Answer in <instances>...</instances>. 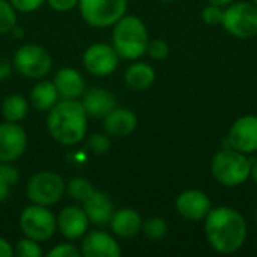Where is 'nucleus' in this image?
<instances>
[{
	"label": "nucleus",
	"mask_w": 257,
	"mask_h": 257,
	"mask_svg": "<svg viewBox=\"0 0 257 257\" xmlns=\"http://www.w3.org/2000/svg\"><path fill=\"white\" fill-rule=\"evenodd\" d=\"M247 221L232 206L212 208L205 218V236L209 247L220 254L239 251L247 241Z\"/></svg>",
	"instance_id": "nucleus-1"
},
{
	"label": "nucleus",
	"mask_w": 257,
	"mask_h": 257,
	"mask_svg": "<svg viewBox=\"0 0 257 257\" xmlns=\"http://www.w3.org/2000/svg\"><path fill=\"white\" fill-rule=\"evenodd\" d=\"M47 128L51 137L65 146L80 143L87 131V113L77 99H63L48 113Z\"/></svg>",
	"instance_id": "nucleus-2"
},
{
	"label": "nucleus",
	"mask_w": 257,
	"mask_h": 257,
	"mask_svg": "<svg viewBox=\"0 0 257 257\" xmlns=\"http://www.w3.org/2000/svg\"><path fill=\"white\" fill-rule=\"evenodd\" d=\"M149 35L145 23L136 15H123L113 29V47L119 57L134 60L146 53Z\"/></svg>",
	"instance_id": "nucleus-3"
},
{
	"label": "nucleus",
	"mask_w": 257,
	"mask_h": 257,
	"mask_svg": "<svg viewBox=\"0 0 257 257\" xmlns=\"http://www.w3.org/2000/svg\"><path fill=\"white\" fill-rule=\"evenodd\" d=\"M251 160L232 148L217 152L211 161V173L217 182L224 187H239L250 178Z\"/></svg>",
	"instance_id": "nucleus-4"
},
{
	"label": "nucleus",
	"mask_w": 257,
	"mask_h": 257,
	"mask_svg": "<svg viewBox=\"0 0 257 257\" xmlns=\"http://www.w3.org/2000/svg\"><path fill=\"white\" fill-rule=\"evenodd\" d=\"M223 27L239 39L257 36V6L253 2H233L224 8Z\"/></svg>",
	"instance_id": "nucleus-5"
},
{
	"label": "nucleus",
	"mask_w": 257,
	"mask_h": 257,
	"mask_svg": "<svg viewBox=\"0 0 257 257\" xmlns=\"http://www.w3.org/2000/svg\"><path fill=\"white\" fill-rule=\"evenodd\" d=\"M128 0H78L83 20L93 27L114 26L126 12Z\"/></svg>",
	"instance_id": "nucleus-6"
},
{
	"label": "nucleus",
	"mask_w": 257,
	"mask_h": 257,
	"mask_svg": "<svg viewBox=\"0 0 257 257\" xmlns=\"http://www.w3.org/2000/svg\"><path fill=\"white\" fill-rule=\"evenodd\" d=\"M20 229L24 236L42 242L54 235L57 229V220L54 218L53 212L47 209V206L33 203L21 212Z\"/></svg>",
	"instance_id": "nucleus-7"
},
{
	"label": "nucleus",
	"mask_w": 257,
	"mask_h": 257,
	"mask_svg": "<svg viewBox=\"0 0 257 257\" xmlns=\"http://www.w3.org/2000/svg\"><path fill=\"white\" fill-rule=\"evenodd\" d=\"M63 179L54 172H39L27 182V197L35 205L50 206L60 200L65 193Z\"/></svg>",
	"instance_id": "nucleus-8"
},
{
	"label": "nucleus",
	"mask_w": 257,
	"mask_h": 257,
	"mask_svg": "<svg viewBox=\"0 0 257 257\" xmlns=\"http://www.w3.org/2000/svg\"><path fill=\"white\" fill-rule=\"evenodd\" d=\"M51 56L48 50L36 44L21 45L14 54V68L27 78H41L51 69Z\"/></svg>",
	"instance_id": "nucleus-9"
},
{
	"label": "nucleus",
	"mask_w": 257,
	"mask_h": 257,
	"mask_svg": "<svg viewBox=\"0 0 257 257\" xmlns=\"http://www.w3.org/2000/svg\"><path fill=\"white\" fill-rule=\"evenodd\" d=\"M83 65L89 74L96 77H107L116 71L119 65V54L113 45L93 44L84 51Z\"/></svg>",
	"instance_id": "nucleus-10"
},
{
	"label": "nucleus",
	"mask_w": 257,
	"mask_h": 257,
	"mask_svg": "<svg viewBox=\"0 0 257 257\" xmlns=\"http://www.w3.org/2000/svg\"><path fill=\"white\" fill-rule=\"evenodd\" d=\"M227 146L245 155L257 152V116L247 114L232 123L227 134Z\"/></svg>",
	"instance_id": "nucleus-11"
},
{
	"label": "nucleus",
	"mask_w": 257,
	"mask_h": 257,
	"mask_svg": "<svg viewBox=\"0 0 257 257\" xmlns=\"http://www.w3.org/2000/svg\"><path fill=\"white\" fill-rule=\"evenodd\" d=\"M178 214L188 221H202L212 209L209 196L200 190H185L175 202Z\"/></svg>",
	"instance_id": "nucleus-12"
},
{
	"label": "nucleus",
	"mask_w": 257,
	"mask_h": 257,
	"mask_svg": "<svg viewBox=\"0 0 257 257\" xmlns=\"http://www.w3.org/2000/svg\"><path fill=\"white\" fill-rule=\"evenodd\" d=\"M27 148V134L17 122L0 125V161L11 163L18 160Z\"/></svg>",
	"instance_id": "nucleus-13"
},
{
	"label": "nucleus",
	"mask_w": 257,
	"mask_h": 257,
	"mask_svg": "<svg viewBox=\"0 0 257 257\" xmlns=\"http://www.w3.org/2000/svg\"><path fill=\"white\" fill-rule=\"evenodd\" d=\"M81 254L86 257H117L120 256V247L116 239L101 230L87 233L81 242Z\"/></svg>",
	"instance_id": "nucleus-14"
},
{
	"label": "nucleus",
	"mask_w": 257,
	"mask_h": 257,
	"mask_svg": "<svg viewBox=\"0 0 257 257\" xmlns=\"http://www.w3.org/2000/svg\"><path fill=\"white\" fill-rule=\"evenodd\" d=\"M89 218L84 209L78 206H66L60 211L57 217V227L60 233L66 239H78L81 238L89 226Z\"/></svg>",
	"instance_id": "nucleus-15"
},
{
	"label": "nucleus",
	"mask_w": 257,
	"mask_h": 257,
	"mask_svg": "<svg viewBox=\"0 0 257 257\" xmlns=\"http://www.w3.org/2000/svg\"><path fill=\"white\" fill-rule=\"evenodd\" d=\"M87 116L96 117V119H104L111 110L117 107L116 96L104 90L101 87H92L83 93V101H81Z\"/></svg>",
	"instance_id": "nucleus-16"
},
{
	"label": "nucleus",
	"mask_w": 257,
	"mask_h": 257,
	"mask_svg": "<svg viewBox=\"0 0 257 257\" xmlns=\"http://www.w3.org/2000/svg\"><path fill=\"white\" fill-rule=\"evenodd\" d=\"M83 203H84L83 209L90 223L96 226H105L110 223L114 214V205L105 193L95 190Z\"/></svg>",
	"instance_id": "nucleus-17"
},
{
	"label": "nucleus",
	"mask_w": 257,
	"mask_h": 257,
	"mask_svg": "<svg viewBox=\"0 0 257 257\" xmlns=\"http://www.w3.org/2000/svg\"><path fill=\"white\" fill-rule=\"evenodd\" d=\"M137 126V116L130 108L116 107L104 117V131L111 137H126Z\"/></svg>",
	"instance_id": "nucleus-18"
},
{
	"label": "nucleus",
	"mask_w": 257,
	"mask_h": 257,
	"mask_svg": "<svg viewBox=\"0 0 257 257\" xmlns=\"http://www.w3.org/2000/svg\"><path fill=\"white\" fill-rule=\"evenodd\" d=\"M53 83L63 99H78L84 93V80L74 68H62Z\"/></svg>",
	"instance_id": "nucleus-19"
},
{
	"label": "nucleus",
	"mask_w": 257,
	"mask_h": 257,
	"mask_svg": "<svg viewBox=\"0 0 257 257\" xmlns=\"http://www.w3.org/2000/svg\"><path fill=\"white\" fill-rule=\"evenodd\" d=\"M111 230L120 236V238H133L136 236L143 226V218L142 215L131 208H123L119 209L113 214L110 220Z\"/></svg>",
	"instance_id": "nucleus-20"
},
{
	"label": "nucleus",
	"mask_w": 257,
	"mask_h": 257,
	"mask_svg": "<svg viewBox=\"0 0 257 257\" xmlns=\"http://www.w3.org/2000/svg\"><path fill=\"white\" fill-rule=\"evenodd\" d=\"M155 81V69L145 63V62H136L131 66H128L125 72V83L133 90H146L149 89Z\"/></svg>",
	"instance_id": "nucleus-21"
},
{
	"label": "nucleus",
	"mask_w": 257,
	"mask_h": 257,
	"mask_svg": "<svg viewBox=\"0 0 257 257\" xmlns=\"http://www.w3.org/2000/svg\"><path fill=\"white\" fill-rule=\"evenodd\" d=\"M59 92L51 81H39L33 86L30 92V101L32 105L39 111H48L51 110L59 101Z\"/></svg>",
	"instance_id": "nucleus-22"
},
{
	"label": "nucleus",
	"mask_w": 257,
	"mask_h": 257,
	"mask_svg": "<svg viewBox=\"0 0 257 257\" xmlns=\"http://www.w3.org/2000/svg\"><path fill=\"white\" fill-rule=\"evenodd\" d=\"M29 102L21 95H9L2 102V114L8 122H20L27 116Z\"/></svg>",
	"instance_id": "nucleus-23"
},
{
	"label": "nucleus",
	"mask_w": 257,
	"mask_h": 257,
	"mask_svg": "<svg viewBox=\"0 0 257 257\" xmlns=\"http://www.w3.org/2000/svg\"><path fill=\"white\" fill-rule=\"evenodd\" d=\"M66 191L74 200L84 202L95 191V188H93V185H92V182L89 179H86V178H74V179H71L68 182Z\"/></svg>",
	"instance_id": "nucleus-24"
},
{
	"label": "nucleus",
	"mask_w": 257,
	"mask_h": 257,
	"mask_svg": "<svg viewBox=\"0 0 257 257\" xmlns=\"http://www.w3.org/2000/svg\"><path fill=\"white\" fill-rule=\"evenodd\" d=\"M142 230H143L146 238L158 241V239H163L167 235L169 226H167L164 218H161V217H151L146 221H143Z\"/></svg>",
	"instance_id": "nucleus-25"
},
{
	"label": "nucleus",
	"mask_w": 257,
	"mask_h": 257,
	"mask_svg": "<svg viewBox=\"0 0 257 257\" xmlns=\"http://www.w3.org/2000/svg\"><path fill=\"white\" fill-rule=\"evenodd\" d=\"M17 26L15 8L11 2L0 0V33H9Z\"/></svg>",
	"instance_id": "nucleus-26"
},
{
	"label": "nucleus",
	"mask_w": 257,
	"mask_h": 257,
	"mask_svg": "<svg viewBox=\"0 0 257 257\" xmlns=\"http://www.w3.org/2000/svg\"><path fill=\"white\" fill-rule=\"evenodd\" d=\"M15 254L18 257H41L44 254V251L38 245V241L30 239V238L26 236L24 239H20L17 242Z\"/></svg>",
	"instance_id": "nucleus-27"
},
{
	"label": "nucleus",
	"mask_w": 257,
	"mask_h": 257,
	"mask_svg": "<svg viewBox=\"0 0 257 257\" xmlns=\"http://www.w3.org/2000/svg\"><path fill=\"white\" fill-rule=\"evenodd\" d=\"M223 17H224V8L212 5V3L205 6L203 11H202V20L208 26H218V24H221L223 23Z\"/></svg>",
	"instance_id": "nucleus-28"
},
{
	"label": "nucleus",
	"mask_w": 257,
	"mask_h": 257,
	"mask_svg": "<svg viewBox=\"0 0 257 257\" xmlns=\"http://www.w3.org/2000/svg\"><path fill=\"white\" fill-rule=\"evenodd\" d=\"M146 53L155 60H163L169 56V45L163 39H154L148 42Z\"/></svg>",
	"instance_id": "nucleus-29"
},
{
	"label": "nucleus",
	"mask_w": 257,
	"mask_h": 257,
	"mask_svg": "<svg viewBox=\"0 0 257 257\" xmlns=\"http://www.w3.org/2000/svg\"><path fill=\"white\" fill-rule=\"evenodd\" d=\"M87 146L93 154H105L110 149L108 134H93L87 140Z\"/></svg>",
	"instance_id": "nucleus-30"
},
{
	"label": "nucleus",
	"mask_w": 257,
	"mask_h": 257,
	"mask_svg": "<svg viewBox=\"0 0 257 257\" xmlns=\"http://www.w3.org/2000/svg\"><path fill=\"white\" fill-rule=\"evenodd\" d=\"M50 257H80L81 251L72 244H59L51 251H48Z\"/></svg>",
	"instance_id": "nucleus-31"
},
{
	"label": "nucleus",
	"mask_w": 257,
	"mask_h": 257,
	"mask_svg": "<svg viewBox=\"0 0 257 257\" xmlns=\"http://www.w3.org/2000/svg\"><path fill=\"white\" fill-rule=\"evenodd\" d=\"M0 179H2L3 182H6L8 185L12 187V185H15V184L18 182V179H20L18 170H17L14 166H11V164L2 161V164H0Z\"/></svg>",
	"instance_id": "nucleus-32"
},
{
	"label": "nucleus",
	"mask_w": 257,
	"mask_h": 257,
	"mask_svg": "<svg viewBox=\"0 0 257 257\" xmlns=\"http://www.w3.org/2000/svg\"><path fill=\"white\" fill-rule=\"evenodd\" d=\"M11 5L21 12H33L39 9L45 0H9Z\"/></svg>",
	"instance_id": "nucleus-33"
},
{
	"label": "nucleus",
	"mask_w": 257,
	"mask_h": 257,
	"mask_svg": "<svg viewBox=\"0 0 257 257\" xmlns=\"http://www.w3.org/2000/svg\"><path fill=\"white\" fill-rule=\"evenodd\" d=\"M48 5L59 12H65V11H71L72 8L78 6V0H47Z\"/></svg>",
	"instance_id": "nucleus-34"
},
{
	"label": "nucleus",
	"mask_w": 257,
	"mask_h": 257,
	"mask_svg": "<svg viewBox=\"0 0 257 257\" xmlns=\"http://www.w3.org/2000/svg\"><path fill=\"white\" fill-rule=\"evenodd\" d=\"M12 72V65L8 59L5 57H0V81L2 80H6Z\"/></svg>",
	"instance_id": "nucleus-35"
},
{
	"label": "nucleus",
	"mask_w": 257,
	"mask_h": 257,
	"mask_svg": "<svg viewBox=\"0 0 257 257\" xmlns=\"http://www.w3.org/2000/svg\"><path fill=\"white\" fill-rule=\"evenodd\" d=\"M12 254H14L12 245L6 239L0 238V257H11Z\"/></svg>",
	"instance_id": "nucleus-36"
},
{
	"label": "nucleus",
	"mask_w": 257,
	"mask_h": 257,
	"mask_svg": "<svg viewBox=\"0 0 257 257\" xmlns=\"http://www.w3.org/2000/svg\"><path fill=\"white\" fill-rule=\"evenodd\" d=\"M9 188H11V185H8L6 182H3V181L0 179V203L5 202V200L8 199V196H9Z\"/></svg>",
	"instance_id": "nucleus-37"
},
{
	"label": "nucleus",
	"mask_w": 257,
	"mask_h": 257,
	"mask_svg": "<svg viewBox=\"0 0 257 257\" xmlns=\"http://www.w3.org/2000/svg\"><path fill=\"white\" fill-rule=\"evenodd\" d=\"M250 178L257 184V160H251V167H250Z\"/></svg>",
	"instance_id": "nucleus-38"
},
{
	"label": "nucleus",
	"mask_w": 257,
	"mask_h": 257,
	"mask_svg": "<svg viewBox=\"0 0 257 257\" xmlns=\"http://www.w3.org/2000/svg\"><path fill=\"white\" fill-rule=\"evenodd\" d=\"M209 3H212V5H217V6H221V8H226V6H229L230 3H233L235 0H208Z\"/></svg>",
	"instance_id": "nucleus-39"
},
{
	"label": "nucleus",
	"mask_w": 257,
	"mask_h": 257,
	"mask_svg": "<svg viewBox=\"0 0 257 257\" xmlns=\"http://www.w3.org/2000/svg\"><path fill=\"white\" fill-rule=\"evenodd\" d=\"M253 3H254V5H256V6H257V0H253Z\"/></svg>",
	"instance_id": "nucleus-40"
},
{
	"label": "nucleus",
	"mask_w": 257,
	"mask_h": 257,
	"mask_svg": "<svg viewBox=\"0 0 257 257\" xmlns=\"http://www.w3.org/2000/svg\"><path fill=\"white\" fill-rule=\"evenodd\" d=\"M164 2H173V0H164Z\"/></svg>",
	"instance_id": "nucleus-41"
},
{
	"label": "nucleus",
	"mask_w": 257,
	"mask_h": 257,
	"mask_svg": "<svg viewBox=\"0 0 257 257\" xmlns=\"http://www.w3.org/2000/svg\"><path fill=\"white\" fill-rule=\"evenodd\" d=\"M256 223H257V211H256Z\"/></svg>",
	"instance_id": "nucleus-42"
}]
</instances>
